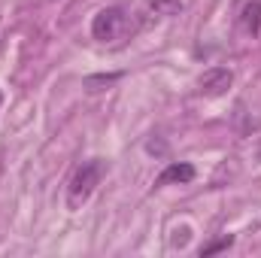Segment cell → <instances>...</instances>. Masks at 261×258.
I'll list each match as a JSON object with an SVG mask.
<instances>
[{"label":"cell","mask_w":261,"mask_h":258,"mask_svg":"<svg viewBox=\"0 0 261 258\" xmlns=\"http://www.w3.org/2000/svg\"><path fill=\"white\" fill-rule=\"evenodd\" d=\"M195 179V167L192 164H167L164 173L155 179V186H170V183H192Z\"/></svg>","instance_id":"5"},{"label":"cell","mask_w":261,"mask_h":258,"mask_svg":"<svg viewBox=\"0 0 261 258\" xmlns=\"http://www.w3.org/2000/svg\"><path fill=\"white\" fill-rule=\"evenodd\" d=\"M240 28L246 31V34H261V0H249V3H243V9H240Z\"/></svg>","instance_id":"4"},{"label":"cell","mask_w":261,"mask_h":258,"mask_svg":"<svg viewBox=\"0 0 261 258\" xmlns=\"http://www.w3.org/2000/svg\"><path fill=\"white\" fill-rule=\"evenodd\" d=\"M231 82H234V73H231L228 67H213V70H206V73L197 79V88H200V94H206V97H219V94H225V91L231 88Z\"/></svg>","instance_id":"3"},{"label":"cell","mask_w":261,"mask_h":258,"mask_svg":"<svg viewBox=\"0 0 261 258\" xmlns=\"http://www.w3.org/2000/svg\"><path fill=\"white\" fill-rule=\"evenodd\" d=\"M0 104H3V94H0Z\"/></svg>","instance_id":"9"},{"label":"cell","mask_w":261,"mask_h":258,"mask_svg":"<svg viewBox=\"0 0 261 258\" xmlns=\"http://www.w3.org/2000/svg\"><path fill=\"white\" fill-rule=\"evenodd\" d=\"M107 176V161L103 158H91L85 164L76 167V173L67 183V210H82V203L94 194L100 186V179Z\"/></svg>","instance_id":"1"},{"label":"cell","mask_w":261,"mask_h":258,"mask_svg":"<svg viewBox=\"0 0 261 258\" xmlns=\"http://www.w3.org/2000/svg\"><path fill=\"white\" fill-rule=\"evenodd\" d=\"M149 12H152V15H161V18L179 15V12H182V0H152V3H149Z\"/></svg>","instance_id":"6"},{"label":"cell","mask_w":261,"mask_h":258,"mask_svg":"<svg viewBox=\"0 0 261 258\" xmlns=\"http://www.w3.org/2000/svg\"><path fill=\"white\" fill-rule=\"evenodd\" d=\"M116 79H122V73H110V76H88V79H85V88H88V91H100V85H113Z\"/></svg>","instance_id":"8"},{"label":"cell","mask_w":261,"mask_h":258,"mask_svg":"<svg viewBox=\"0 0 261 258\" xmlns=\"http://www.w3.org/2000/svg\"><path fill=\"white\" fill-rule=\"evenodd\" d=\"M130 31H134L130 15L122 6H107V9H100L91 18V37L97 43H119V40L128 37Z\"/></svg>","instance_id":"2"},{"label":"cell","mask_w":261,"mask_h":258,"mask_svg":"<svg viewBox=\"0 0 261 258\" xmlns=\"http://www.w3.org/2000/svg\"><path fill=\"white\" fill-rule=\"evenodd\" d=\"M234 243V237H219V240H213V243H206V246H200V258H206V255H216V252H225L228 246Z\"/></svg>","instance_id":"7"}]
</instances>
